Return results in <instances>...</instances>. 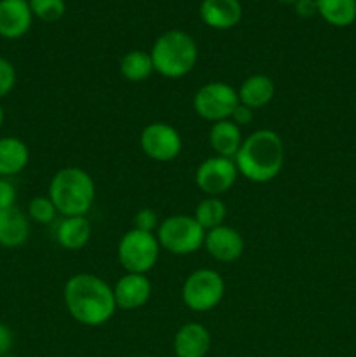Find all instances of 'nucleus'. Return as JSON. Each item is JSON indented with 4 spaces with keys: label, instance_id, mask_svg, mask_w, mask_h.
Returning <instances> with one entry per match:
<instances>
[{
    "label": "nucleus",
    "instance_id": "7c9ffc66",
    "mask_svg": "<svg viewBox=\"0 0 356 357\" xmlns=\"http://www.w3.org/2000/svg\"><path fill=\"white\" fill-rule=\"evenodd\" d=\"M295 6V13L299 14L300 17H313L314 14H318L316 0H299Z\"/></svg>",
    "mask_w": 356,
    "mask_h": 357
},
{
    "label": "nucleus",
    "instance_id": "6ab92c4d",
    "mask_svg": "<svg viewBox=\"0 0 356 357\" xmlns=\"http://www.w3.org/2000/svg\"><path fill=\"white\" fill-rule=\"evenodd\" d=\"M93 227L87 216H63L56 225V241L63 250L79 251L89 243Z\"/></svg>",
    "mask_w": 356,
    "mask_h": 357
},
{
    "label": "nucleus",
    "instance_id": "bb28decb",
    "mask_svg": "<svg viewBox=\"0 0 356 357\" xmlns=\"http://www.w3.org/2000/svg\"><path fill=\"white\" fill-rule=\"evenodd\" d=\"M17 80L16 68L7 58L0 56V100L6 98L14 89Z\"/></svg>",
    "mask_w": 356,
    "mask_h": 357
},
{
    "label": "nucleus",
    "instance_id": "0eeeda50",
    "mask_svg": "<svg viewBox=\"0 0 356 357\" xmlns=\"http://www.w3.org/2000/svg\"><path fill=\"white\" fill-rule=\"evenodd\" d=\"M225 296V281L213 268L191 272L181 286V300L192 312H209L216 309Z\"/></svg>",
    "mask_w": 356,
    "mask_h": 357
},
{
    "label": "nucleus",
    "instance_id": "473e14b6",
    "mask_svg": "<svg viewBox=\"0 0 356 357\" xmlns=\"http://www.w3.org/2000/svg\"><path fill=\"white\" fill-rule=\"evenodd\" d=\"M279 2H283V3H297V2H299V0H279Z\"/></svg>",
    "mask_w": 356,
    "mask_h": 357
},
{
    "label": "nucleus",
    "instance_id": "7ed1b4c3",
    "mask_svg": "<svg viewBox=\"0 0 356 357\" xmlns=\"http://www.w3.org/2000/svg\"><path fill=\"white\" fill-rule=\"evenodd\" d=\"M47 195L61 216H87L96 197V185L87 171L68 166L52 176Z\"/></svg>",
    "mask_w": 356,
    "mask_h": 357
},
{
    "label": "nucleus",
    "instance_id": "aec40b11",
    "mask_svg": "<svg viewBox=\"0 0 356 357\" xmlns=\"http://www.w3.org/2000/svg\"><path fill=\"white\" fill-rule=\"evenodd\" d=\"M30 162V150L23 139L16 136L0 138V178L20 174Z\"/></svg>",
    "mask_w": 356,
    "mask_h": 357
},
{
    "label": "nucleus",
    "instance_id": "f8f14e48",
    "mask_svg": "<svg viewBox=\"0 0 356 357\" xmlns=\"http://www.w3.org/2000/svg\"><path fill=\"white\" fill-rule=\"evenodd\" d=\"M152 296V282L147 274L126 272L114 286V298L117 309L136 310L147 305Z\"/></svg>",
    "mask_w": 356,
    "mask_h": 357
},
{
    "label": "nucleus",
    "instance_id": "cd10ccee",
    "mask_svg": "<svg viewBox=\"0 0 356 357\" xmlns=\"http://www.w3.org/2000/svg\"><path fill=\"white\" fill-rule=\"evenodd\" d=\"M16 187L6 178H0V209L16 206Z\"/></svg>",
    "mask_w": 356,
    "mask_h": 357
},
{
    "label": "nucleus",
    "instance_id": "2f4dec72",
    "mask_svg": "<svg viewBox=\"0 0 356 357\" xmlns=\"http://www.w3.org/2000/svg\"><path fill=\"white\" fill-rule=\"evenodd\" d=\"M3 119H6V114H3V108H2V105H0V128H2V124H3Z\"/></svg>",
    "mask_w": 356,
    "mask_h": 357
},
{
    "label": "nucleus",
    "instance_id": "4be33fe9",
    "mask_svg": "<svg viewBox=\"0 0 356 357\" xmlns=\"http://www.w3.org/2000/svg\"><path fill=\"white\" fill-rule=\"evenodd\" d=\"M121 75L129 82H143L149 79L154 73V63L150 58V52L140 51V49H133V51L126 52L121 59Z\"/></svg>",
    "mask_w": 356,
    "mask_h": 357
},
{
    "label": "nucleus",
    "instance_id": "393cba45",
    "mask_svg": "<svg viewBox=\"0 0 356 357\" xmlns=\"http://www.w3.org/2000/svg\"><path fill=\"white\" fill-rule=\"evenodd\" d=\"M31 14L45 23H56L66 13L65 0H28Z\"/></svg>",
    "mask_w": 356,
    "mask_h": 357
},
{
    "label": "nucleus",
    "instance_id": "2eb2a0df",
    "mask_svg": "<svg viewBox=\"0 0 356 357\" xmlns=\"http://www.w3.org/2000/svg\"><path fill=\"white\" fill-rule=\"evenodd\" d=\"M243 16L239 0H202L199 6V17L213 30H230Z\"/></svg>",
    "mask_w": 356,
    "mask_h": 357
},
{
    "label": "nucleus",
    "instance_id": "c85d7f7f",
    "mask_svg": "<svg viewBox=\"0 0 356 357\" xmlns=\"http://www.w3.org/2000/svg\"><path fill=\"white\" fill-rule=\"evenodd\" d=\"M14 345V335L7 324L0 323V357L9 356L10 349Z\"/></svg>",
    "mask_w": 356,
    "mask_h": 357
},
{
    "label": "nucleus",
    "instance_id": "f704fd0d",
    "mask_svg": "<svg viewBox=\"0 0 356 357\" xmlns=\"http://www.w3.org/2000/svg\"><path fill=\"white\" fill-rule=\"evenodd\" d=\"M138 357H150V356H138Z\"/></svg>",
    "mask_w": 356,
    "mask_h": 357
},
{
    "label": "nucleus",
    "instance_id": "9d476101",
    "mask_svg": "<svg viewBox=\"0 0 356 357\" xmlns=\"http://www.w3.org/2000/svg\"><path fill=\"white\" fill-rule=\"evenodd\" d=\"M237 167L232 159L212 155L195 169V185L208 197H220L229 192L237 180Z\"/></svg>",
    "mask_w": 356,
    "mask_h": 357
},
{
    "label": "nucleus",
    "instance_id": "9b49d317",
    "mask_svg": "<svg viewBox=\"0 0 356 357\" xmlns=\"http://www.w3.org/2000/svg\"><path fill=\"white\" fill-rule=\"evenodd\" d=\"M205 248L209 257L222 264H234L244 253V239L239 230L220 225L206 232Z\"/></svg>",
    "mask_w": 356,
    "mask_h": 357
},
{
    "label": "nucleus",
    "instance_id": "ddd939ff",
    "mask_svg": "<svg viewBox=\"0 0 356 357\" xmlns=\"http://www.w3.org/2000/svg\"><path fill=\"white\" fill-rule=\"evenodd\" d=\"M34 21L28 0H0V37L16 40L28 33Z\"/></svg>",
    "mask_w": 356,
    "mask_h": 357
},
{
    "label": "nucleus",
    "instance_id": "20e7f679",
    "mask_svg": "<svg viewBox=\"0 0 356 357\" xmlns=\"http://www.w3.org/2000/svg\"><path fill=\"white\" fill-rule=\"evenodd\" d=\"M198 45L194 38L181 30H168L156 38L150 58L154 72L166 79H181L194 70L198 63Z\"/></svg>",
    "mask_w": 356,
    "mask_h": 357
},
{
    "label": "nucleus",
    "instance_id": "39448f33",
    "mask_svg": "<svg viewBox=\"0 0 356 357\" xmlns=\"http://www.w3.org/2000/svg\"><path fill=\"white\" fill-rule=\"evenodd\" d=\"M156 237L161 250L177 257H187L205 246L206 230L195 222L194 216L171 215L161 220Z\"/></svg>",
    "mask_w": 356,
    "mask_h": 357
},
{
    "label": "nucleus",
    "instance_id": "412c9836",
    "mask_svg": "<svg viewBox=\"0 0 356 357\" xmlns=\"http://www.w3.org/2000/svg\"><path fill=\"white\" fill-rule=\"evenodd\" d=\"M316 7L332 26L346 28L356 21V0H316Z\"/></svg>",
    "mask_w": 356,
    "mask_h": 357
},
{
    "label": "nucleus",
    "instance_id": "5701e85b",
    "mask_svg": "<svg viewBox=\"0 0 356 357\" xmlns=\"http://www.w3.org/2000/svg\"><path fill=\"white\" fill-rule=\"evenodd\" d=\"M192 216H194L195 222L208 232V230L223 225V222H225L227 218V206L220 197H208V195H206V197L195 206V211Z\"/></svg>",
    "mask_w": 356,
    "mask_h": 357
},
{
    "label": "nucleus",
    "instance_id": "4468645a",
    "mask_svg": "<svg viewBox=\"0 0 356 357\" xmlns=\"http://www.w3.org/2000/svg\"><path fill=\"white\" fill-rule=\"evenodd\" d=\"M212 347V335L201 323H187L173 337V352L177 357H206Z\"/></svg>",
    "mask_w": 356,
    "mask_h": 357
},
{
    "label": "nucleus",
    "instance_id": "423d86ee",
    "mask_svg": "<svg viewBox=\"0 0 356 357\" xmlns=\"http://www.w3.org/2000/svg\"><path fill=\"white\" fill-rule=\"evenodd\" d=\"M161 244L156 234L131 229L117 244V260L129 274H147L159 260Z\"/></svg>",
    "mask_w": 356,
    "mask_h": 357
},
{
    "label": "nucleus",
    "instance_id": "a211bd4d",
    "mask_svg": "<svg viewBox=\"0 0 356 357\" xmlns=\"http://www.w3.org/2000/svg\"><path fill=\"white\" fill-rule=\"evenodd\" d=\"M276 96V84L269 75H250L241 82L237 87V98L239 103L244 107L257 110V108H264L274 100Z\"/></svg>",
    "mask_w": 356,
    "mask_h": 357
},
{
    "label": "nucleus",
    "instance_id": "6e6552de",
    "mask_svg": "<svg viewBox=\"0 0 356 357\" xmlns=\"http://www.w3.org/2000/svg\"><path fill=\"white\" fill-rule=\"evenodd\" d=\"M237 105H239L237 89L220 80H213L201 86L192 98V107L195 114L212 124L230 119Z\"/></svg>",
    "mask_w": 356,
    "mask_h": 357
},
{
    "label": "nucleus",
    "instance_id": "dca6fc26",
    "mask_svg": "<svg viewBox=\"0 0 356 357\" xmlns=\"http://www.w3.org/2000/svg\"><path fill=\"white\" fill-rule=\"evenodd\" d=\"M30 237V220L20 208L0 209V246L14 248L23 246Z\"/></svg>",
    "mask_w": 356,
    "mask_h": 357
},
{
    "label": "nucleus",
    "instance_id": "f3484780",
    "mask_svg": "<svg viewBox=\"0 0 356 357\" xmlns=\"http://www.w3.org/2000/svg\"><path fill=\"white\" fill-rule=\"evenodd\" d=\"M208 139L215 155L234 160L241 145H243L244 138L239 126L234 124L230 119H225V121L213 122L212 128H209Z\"/></svg>",
    "mask_w": 356,
    "mask_h": 357
},
{
    "label": "nucleus",
    "instance_id": "f257e3e1",
    "mask_svg": "<svg viewBox=\"0 0 356 357\" xmlns=\"http://www.w3.org/2000/svg\"><path fill=\"white\" fill-rule=\"evenodd\" d=\"M63 302L73 321L89 328L103 326L117 310L114 288L100 275L89 272H80L66 281Z\"/></svg>",
    "mask_w": 356,
    "mask_h": 357
},
{
    "label": "nucleus",
    "instance_id": "b1692460",
    "mask_svg": "<svg viewBox=\"0 0 356 357\" xmlns=\"http://www.w3.org/2000/svg\"><path fill=\"white\" fill-rule=\"evenodd\" d=\"M58 209L52 204V201L49 199V195H37V197L31 199L28 202L27 208V216L31 222L38 223V225H49L56 220L58 216Z\"/></svg>",
    "mask_w": 356,
    "mask_h": 357
},
{
    "label": "nucleus",
    "instance_id": "72a5a7b5",
    "mask_svg": "<svg viewBox=\"0 0 356 357\" xmlns=\"http://www.w3.org/2000/svg\"><path fill=\"white\" fill-rule=\"evenodd\" d=\"M3 357H16V356H10V354H9V356H3Z\"/></svg>",
    "mask_w": 356,
    "mask_h": 357
},
{
    "label": "nucleus",
    "instance_id": "c756f323",
    "mask_svg": "<svg viewBox=\"0 0 356 357\" xmlns=\"http://www.w3.org/2000/svg\"><path fill=\"white\" fill-rule=\"evenodd\" d=\"M230 121H232L234 124L239 126V128H241V126L250 124V122L253 121V110L239 103L236 107V110L232 112V115H230Z\"/></svg>",
    "mask_w": 356,
    "mask_h": 357
},
{
    "label": "nucleus",
    "instance_id": "f03ea898",
    "mask_svg": "<svg viewBox=\"0 0 356 357\" xmlns=\"http://www.w3.org/2000/svg\"><path fill=\"white\" fill-rule=\"evenodd\" d=\"M237 173L251 183H269L285 164V145L281 136L272 129H258L243 139L234 157Z\"/></svg>",
    "mask_w": 356,
    "mask_h": 357
},
{
    "label": "nucleus",
    "instance_id": "1a4fd4ad",
    "mask_svg": "<svg viewBox=\"0 0 356 357\" xmlns=\"http://www.w3.org/2000/svg\"><path fill=\"white\" fill-rule=\"evenodd\" d=\"M181 136L168 122H150L142 129L140 146L149 159L157 162H171L181 153Z\"/></svg>",
    "mask_w": 356,
    "mask_h": 357
},
{
    "label": "nucleus",
    "instance_id": "a878e982",
    "mask_svg": "<svg viewBox=\"0 0 356 357\" xmlns=\"http://www.w3.org/2000/svg\"><path fill=\"white\" fill-rule=\"evenodd\" d=\"M161 225V218L157 215V211H154L152 208H143L133 218V229L142 230V232H157Z\"/></svg>",
    "mask_w": 356,
    "mask_h": 357
}]
</instances>
